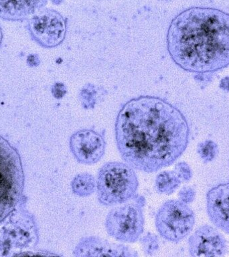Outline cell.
Listing matches in <instances>:
<instances>
[{
  "label": "cell",
  "instance_id": "277c9868",
  "mask_svg": "<svg viewBox=\"0 0 229 257\" xmlns=\"http://www.w3.org/2000/svg\"><path fill=\"white\" fill-rule=\"evenodd\" d=\"M23 188L21 159L17 151L0 136V221L19 204Z\"/></svg>",
  "mask_w": 229,
  "mask_h": 257
},
{
  "label": "cell",
  "instance_id": "d6986e66",
  "mask_svg": "<svg viewBox=\"0 0 229 257\" xmlns=\"http://www.w3.org/2000/svg\"><path fill=\"white\" fill-rule=\"evenodd\" d=\"M65 87L63 85V84L60 83L56 84L55 85H54L53 88H52V90H58V91H56L54 92V95L55 96L56 98H61L62 96L64 95V92L60 91V89Z\"/></svg>",
  "mask_w": 229,
  "mask_h": 257
},
{
  "label": "cell",
  "instance_id": "e0dca14e",
  "mask_svg": "<svg viewBox=\"0 0 229 257\" xmlns=\"http://www.w3.org/2000/svg\"><path fill=\"white\" fill-rule=\"evenodd\" d=\"M175 172L178 175L182 182H188L192 177V173L189 166L185 162H180L176 165Z\"/></svg>",
  "mask_w": 229,
  "mask_h": 257
},
{
  "label": "cell",
  "instance_id": "9a60e30c",
  "mask_svg": "<svg viewBox=\"0 0 229 257\" xmlns=\"http://www.w3.org/2000/svg\"><path fill=\"white\" fill-rule=\"evenodd\" d=\"M197 152L204 162H210L218 155V148L212 141L207 140L198 145Z\"/></svg>",
  "mask_w": 229,
  "mask_h": 257
},
{
  "label": "cell",
  "instance_id": "4fadbf2b",
  "mask_svg": "<svg viewBox=\"0 0 229 257\" xmlns=\"http://www.w3.org/2000/svg\"><path fill=\"white\" fill-rule=\"evenodd\" d=\"M72 192L80 198H86L93 194L96 190V179L88 173H81L76 175L72 179L71 184Z\"/></svg>",
  "mask_w": 229,
  "mask_h": 257
},
{
  "label": "cell",
  "instance_id": "6da1fadb",
  "mask_svg": "<svg viewBox=\"0 0 229 257\" xmlns=\"http://www.w3.org/2000/svg\"><path fill=\"white\" fill-rule=\"evenodd\" d=\"M114 131L123 160L146 173L174 164L186 150L190 138L182 112L154 96H140L126 102L117 116Z\"/></svg>",
  "mask_w": 229,
  "mask_h": 257
},
{
  "label": "cell",
  "instance_id": "2e32d148",
  "mask_svg": "<svg viewBox=\"0 0 229 257\" xmlns=\"http://www.w3.org/2000/svg\"><path fill=\"white\" fill-rule=\"evenodd\" d=\"M141 244L142 245L143 250L147 255L156 254L160 248L158 236L154 234L148 233L146 236L140 239Z\"/></svg>",
  "mask_w": 229,
  "mask_h": 257
},
{
  "label": "cell",
  "instance_id": "3957f363",
  "mask_svg": "<svg viewBox=\"0 0 229 257\" xmlns=\"http://www.w3.org/2000/svg\"><path fill=\"white\" fill-rule=\"evenodd\" d=\"M98 202L106 206L124 204L136 196L139 186L135 169L126 163H106L96 179Z\"/></svg>",
  "mask_w": 229,
  "mask_h": 257
},
{
  "label": "cell",
  "instance_id": "5bb4252c",
  "mask_svg": "<svg viewBox=\"0 0 229 257\" xmlns=\"http://www.w3.org/2000/svg\"><path fill=\"white\" fill-rule=\"evenodd\" d=\"M182 183L175 171H164L156 176L155 185L160 194L170 195L176 190Z\"/></svg>",
  "mask_w": 229,
  "mask_h": 257
},
{
  "label": "cell",
  "instance_id": "5b68a950",
  "mask_svg": "<svg viewBox=\"0 0 229 257\" xmlns=\"http://www.w3.org/2000/svg\"><path fill=\"white\" fill-rule=\"evenodd\" d=\"M156 227L160 236L172 242H179L192 232L195 215L186 203L171 200L165 202L156 216Z\"/></svg>",
  "mask_w": 229,
  "mask_h": 257
},
{
  "label": "cell",
  "instance_id": "7c38bea8",
  "mask_svg": "<svg viewBox=\"0 0 229 257\" xmlns=\"http://www.w3.org/2000/svg\"><path fill=\"white\" fill-rule=\"evenodd\" d=\"M48 0H0V19L23 22L43 9Z\"/></svg>",
  "mask_w": 229,
  "mask_h": 257
},
{
  "label": "cell",
  "instance_id": "8fae6325",
  "mask_svg": "<svg viewBox=\"0 0 229 257\" xmlns=\"http://www.w3.org/2000/svg\"><path fill=\"white\" fill-rule=\"evenodd\" d=\"M206 208L212 224L229 235V182L217 185L208 191Z\"/></svg>",
  "mask_w": 229,
  "mask_h": 257
},
{
  "label": "cell",
  "instance_id": "7a4b0ae2",
  "mask_svg": "<svg viewBox=\"0 0 229 257\" xmlns=\"http://www.w3.org/2000/svg\"><path fill=\"white\" fill-rule=\"evenodd\" d=\"M170 57L183 70L209 73L229 65V14L190 8L172 20L167 34Z\"/></svg>",
  "mask_w": 229,
  "mask_h": 257
},
{
  "label": "cell",
  "instance_id": "8992f818",
  "mask_svg": "<svg viewBox=\"0 0 229 257\" xmlns=\"http://www.w3.org/2000/svg\"><path fill=\"white\" fill-rule=\"evenodd\" d=\"M142 198L138 202L127 203L112 208L105 220L106 232L117 240L134 243L139 240L144 230V216Z\"/></svg>",
  "mask_w": 229,
  "mask_h": 257
},
{
  "label": "cell",
  "instance_id": "52a82bcc",
  "mask_svg": "<svg viewBox=\"0 0 229 257\" xmlns=\"http://www.w3.org/2000/svg\"><path fill=\"white\" fill-rule=\"evenodd\" d=\"M27 20V29L32 39L42 47H57L65 39L66 22L56 10L43 8Z\"/></svg>",
  "mask_w": 229,
  "mask_h": 257
},
{
  "label": "cell",
  "instance_id": "30bf717a",
  "mask_svg": "<svg viewBox=\"0 0 229 257\" xmlns=\"http://www.w3.org/2000/svg\"><path fill=\"white\" fill-rule=\"evenodd\" d=\"M74 256H138L137 251L124 244L108 242L98 236L83 237L74 249Z\"/></svg>",
  "mask_w": 229,
  "mask_h": 257
},
{
  "label": "cell",
  "instance_id": "9c48e42d",
  "mask_svg": "<svg viewBox=\"0 0 229 257\" xmlns=\"http://www.w3.org/2000/svg\"><path fill=\"white\" fill-rule=\"evenodd\" d=\"M190 256H224L228 253L226 238L216 228L208 224L197 228L188 240Z\"/></svg>",
  "mask_w": 229,
  "mask_h": 257
},
{
  "label": "cell",
  "instance_id": "ac0fdd59",
  "mask_svg": "<svg viewBox=\"0 0 229 257\" xmlns=\"http://www.w3.org/2000/svg\"><path fill=\"white\" fill-rule=\"evenodd\" d=\"M193 191L192 189L189 188V187H184L179 192V197H180V200L182 201L186 204L192 202L193 200Z\"/></svg>",
  "mask_w": 229,
  "mask_h": 257
},
{
  "label": "cell",
  "instance_id": "ba28073f",
  "mask_svg": "<svg viewBox=\"0 0 229 257\" xmlns=\"http://www.w3.org/2000/svg\"><path fill=\"white\" fill-rule=\"evenodd\" d=\"M69 147L78 162L92 165L99 162L103 157L106 143L99 133L90 128H82L70 136Z\"/></svg>",
  "mask_w": 229,
  "mask_h": 257
},
{
  "label": "cell",
  "instance_id": "ffe728a7",
  "mask_svg": "<svg viewBox=\"0 0 229 257\" xmlns=\"http://www.w3.org/2000/svg\"><path fill=\"white\" fill-rule=\"evenodd\" d=\"M2 41H3V31H2L1 25H0V47H1Z\"/></svg>",
  "mask_w": 229,
  "mask_h": 257
}]
</instances>
